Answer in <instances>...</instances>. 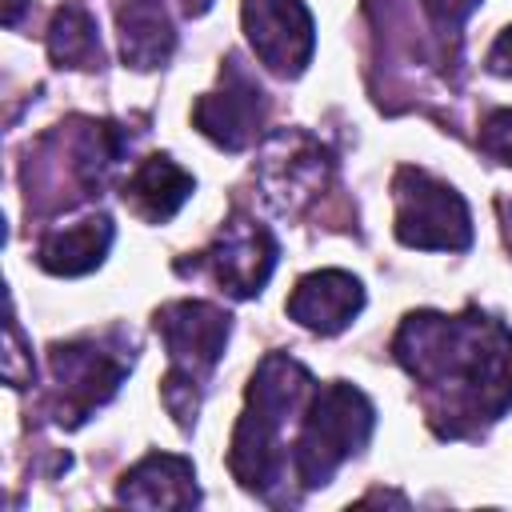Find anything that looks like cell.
<instances>
[{"label": "cell", "instance_id": "7c38bea8", "mask_svg": "<svg viewBox=\"0 0 512 512\" xmlns=\"http://www.w3.org/2000/svg\"><path fill=\"white\" fill-rule=\"evenodd\" d=\"M116 496L140 508H188L196 504V472L184 456L152 452L132 472H124Z\"/></svg>", "mask_w": 512, "mask_h": 512}, {"label": "cell", "instance_id": "2e32d148", "mask_svg": "<svg viewBox=\"0 0 512 512\" xmlns=\"http://www.w3.org/2000/svg\"><path fill=\"white\" fill-rule=\"evenodd\" d=\"M480 148L492 156V160H500V164H512V108H496V112H488L484 116V124H480Z\"/></svg>", "mask_w": 512, "mask_h": 512}, {"label": "cell", "instance_id": "52a82bcc", "mask_svg": "<svg viewBox=\"0 0 512 512\" xmlns=\"http://www.w3.org/2000/svg\"><path fill=\"white\" fill-rule=\"evenodd\" d=\"M264 116H268V96L236 56H228V64L220 72V88L200 96L192 108L196 128L228 152L248 148L256 140V132L264 128Z\"/></svg>", "mask_w": 512, "mask_h": 512}, {"label": "cell", "instance_id": "e0dca14e", "mask_svg": "<svg viewBox=\"0 0 512 512\" xmlns=\"http://www.w3.org/2000/svg\"><path fill=\"white\" fill-rule=\"evenodd\" d=\"M488 68H492L496 76H512V28H504V32L496 36V44L488 48Z\"/></svg>", "mask_w": 512, "mask_h": 512}, {"label": "cell", "instance_id": "5bb4252c", "mask_svg": "<svg viewBox=\"0 0 512 512\" xmlns=\"http://www.w3.org/2000/svg\"><path fill=\"white\" fill-rule=\"evenodd\" d=\"M48 52L60 68H100V36L88 8L80 4L56 8L48 24Z\"/></svg>", "mask_w": 512, "mask_h": 512}, {"label": "cell", "instance_id": "9a60e30c", "mask_svg": "<svg viewBox=\"0 0 512 512\" xmlns=\"http://www.w3.org/2000/svg\"><path fill=\"white\" fill-rule=\"evenodd\" d=\"M476 4H480V0H424V12H428V20H432V28H436L444 52H448V40H452V44L460 40V24L476 12Z\"/></svg>", "mask_w": 512, "mask_h": 512}, {"label": "cell", "instance_id": "30bf717a", "mask_svg": "<svg viewBox=\"0 0 512 512\" xmlns=\"http://www.w3.org/2000/svg\"><path fill=\"white\" fill-rule=\"evenodd\" d=\"M360 308H364V284L340 268H320L300 276L288 296V316L320 336H336L340 328H348Z\"/></svg>", "mask_w": 512, "mask_h": 512}, {"label": "cell", "instance_id": "277c9868", "mask_svg": "<svg viewBox=\"0 0 512 512\" xmlns=\"http://www.w3.org/2000/svg\"><path fill=\"white\" fill-rule=\"evenodd\" d=\"M372 424H376V412L360 388L344 380L316 388L300 416V440L292 452V472L300 488L328 484L332 472L368 444Z\"/></svg>", "mask_w": 512, "mask_h": 512}, {"label": "cell", "instance_id": "9c48e42d", "mask_svg": "<svg viewBox=\"0 0 512 512\" xmlns=\"http://www.w3.org/2000/svg\"><path fill=\"white\" fill-rule=\"evenodd\" d=\"M196 268H204L232 296H256L276 268V240L264 224L248 216H232L216 232L212 248L196 256Z\"/></svg>", "mask_w": 512, "mask_h": 512}, {"label": "cell", "instance_id": "5b68a950", "mask_svg": "<svg viewBox=\"0 0 512 512\" xmlns=\"http://www.w3.org/2000/svg\"><path fill=\"white\" fill-rule=\"evenodd\" d=\"M48 360H52V380H56L52 416L64 428L84 424L100 404H108L112 392L120 388L124 372L132 368V352L124 344H116V332L56 344L48 352Z\"/></svg>", "mask_w": 512, "mask_h": 512}, {"label": "cell", "instance_id": "8992f818", "mask_svg": "<svg viewBox=\"0 0 512 512\" xmlns=\"http://www.w3.org/2000/svg\"><path fill=\"white\" fill-rule=\"evenodd\" d=\"M392 192H396V236L408 248L460 252L472 244V216L452 184L420 168H400Z\"/></svg>", "mask_w": 512, "mask_h": 512}, {"label": "cell", "instance_id": "3957f363", "mask_svg": "<svg viewBox=\"0 0 512 512\" xmlns=\"http://www.w3.org/2000/svg\"><path fill=\"white\" fill-rule=\"evenodd\" d=\"M156 332L168 348V376H164V408L180 428L196 420L200 392L208 372L216 368L224 340H228V312L204 300H176L156 312Z\"/></svg>", "mask_w": 512, "mask_h": 512}, {"label": "cell", "instance_id": "7a4b0ae2", "mask_svg": "<svg viewBox=\"0 0 512 512\" xmlns=\"http://www.w3.org/2000/svg\"><path fill=\"white\" fill-rule=\"evenodd\" d=\"M312 392V376L300 360L284 356V352H268L248 384V404L244 416L232 432V452H228V468L232 476L248 488V492H272V484L280 480L284 468V452H280V428L288 420V412H296Z\"/></svg>", "mask_w": 512, "mask_h": 512}, {"label": "cell", "instance_id": "8fae6325", "mask_svg": "<svg viewBox=\"0 0 512 512\" xmlns=\"http://www.w3.org/2000/svg\"><path fill=\"white\" fill-rule=\"evenodd\" d=\"M112 236H116L112 220L104 212H92L76 224L48 232L36 248V264L52 276H84L104 260V252L112 248Z\"/></svg>", "mask_w": 512, "mask_h": 512}, {"label": "cell", "instance_id": "4fadbf2b", "mask_svg": "<svg viewBox=\"0 0 512 512\" xmlns=\"http://www.w3.org/2000/svg\"><path fill=\"white\" fill-rule=\"evenodd\" d=\"M120 196H124L128 212H136L148 224H160V220H172L180 212V204L192 196V176L168 156H148L124 180Z\"/></svg>", "mask_w": 512, "mask_h": 512}, {"label": "cell", "instance_id": "ba28073f", "mask_svg": "<svg viewBox=\"0 0 512 512\" xmlns=\"http://www.w3.org/2000/svg\"><path fill=\"white\" fill-rule=\"evenodd\" d=\"M244 32L260 64L276 76H300L312 60L316 32L300 0H244Z\"/></svg>", "mask_w": 512, "mask_h": 512}, {"label": "cell", "instance_id": "6da1fadb", "mask_svg": "<svg viewBox=\"0 0 512 512\" xmlns=\"http://www.w3.org/2000/svg\"><path fill=\"white\" fill-rule=\"evenodd\" d=\"M392 348L428 388V420L440 436H464L512 408V332L500 320L412 312Z\"/></svg>", "mask_w": 512, "mask_h": 512}]
</instances>
